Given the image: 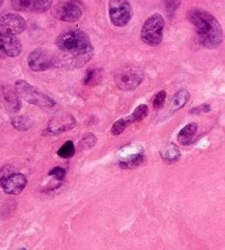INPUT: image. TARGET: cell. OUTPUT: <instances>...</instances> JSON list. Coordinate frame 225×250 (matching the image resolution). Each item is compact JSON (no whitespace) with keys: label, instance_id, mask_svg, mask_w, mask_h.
I'll use <instances>...</instances> for the list:
<instances>
[{"label":"cell","instance_id":"6da1fadb","mask_svg":"<svg viewBox=\"0 0 225 250\" xmlns=\"http://www.w3.org/2000/svg\"><path fill=\"white\" fill-rule=\"evenodd\" d=\"M56 46L61 56L55 62L66 68L84 66L93 54V46L89 37L78 29L65 31L58 35Z\"/></svg>","mask_w":225,"mask_h":250},{"label":"cell","instance_id":"7a4b0ae2","mask_svg":"<svg viewBox=\"0 0 225 250\" xmlns=\"http://www.w3.org/2000/svg\"><path fill=\"white\" fill-rule=\"evenodd\" d=\"M188 19L195 25L202 45L206 48H217L223 41V30L213 15L200 9H192L188 13Z\"/></svg>","mask_w":225,"mask_h":250},{"label":"cell","instance_id":"3957f363","mask_svg":"<svg viewBox=\"0 0 225 250\" xmlns=\"http://www.w3.org/2000/svg\"><path fill=\"white\" fill-rule=\"evenodd\" d=\"M16 90L22 99L29 104L39 106L42 110H51L55 106V102L48 96L44 95L29 83L19 80L16 83Z\"/></svg>","mask_w":225,"mask_h":250},{"label":"cell","instance_id":"277c9868","mask_svg":"<svg viewBox=\"0 0 225 250\" xmlns=\"http://www.w3.org/2000/svg\"><path fill=\"white\" fill-rule=\"evenodd\" d=\"M165 20L158 13L148 18L141 31L142 41L151 46H158L163 41Z\"/></svg>","mask_w":225,"mask_h":250},{"label":"cell","instance_id":"5b68a950","mask_svg":"<svg viewBox=\"0 0 225 250\" xmlns=\"http://www.w3.org/2000/svg\"><path fill=\"white\" fill-rule=\"evenodd\" d=\"M109 17L112 24L119 28L127 25L133 17L129 0H109Z\"/></svg>","mask_w":225,"mask_h":250},{"label":"cell","instance_id":"8992f818","mask_svg":"<svg viewBox=\"0 0 225 250\" xmlns=\"http://www.w3.org/2000/svg\"><path fill=\"white\" fill-rule=\"evenodd\" d=\"M114 82L121 90H135L143 82V74L139 68L134 67H124L116 73Z\"/></svg>","mask_w":225,"mask_h":250},{"label":"cell","instance_id":"52a82bcc","mask_svg":"<svg viewBox=\"0 0 225 250\" xmlns=\"http://www.w3.org/2000/svg\"><path fill=\"white\" fill-rule=\"evenodd\" d=\"M53 15L57 20L64 22H75L80 19L83 10L76 0L60 2L53 9Z\"/></svg>","mask_w":225,"mask_h":250},{"label":"cell","instance_id":"ba28073f","mask_svg":"<svg viewBox=\"0 0 225 250\" xmlns=\"http://www.w3.org/2000/svg\"><path fill=\"white\" fill-rule=\"evenodd\" d=\"M143 147L137 144H130L120 150V167L131 169L137 167L144 162Z\"/></svg>","mask_w":225,"mask_h":250},{"label":"cell","instance_id":"9c48e42d","mask_svg":"<svg viewBox=\"0 0 225 250\" xmlns=\"http://www.w3.org/2000/svg\"><path fill=\"white\" fill-rule=\"evenodd\" d=\"M26 29V22L18 15H4L0 20V33L6 35H17Z\"/></svg>","mask_w":225,"mask_h":250},{"label":"cell","instance_id":"30bf717a","mask_svg":"<svg viewBox=\"0 0 225 250\" xmlns=\"http://www.w3.org/2000/svg\"><path fill=\"white\" fill-rule=\"evenodd\" d=\"M28 64L33 71L40 73V71H45L52 68L54 66V59L46 51L42 50V48H37L29 54Z\"/></svg>","mask_w":225,"mask_h":250},{"label":"cell","instance_id":"8fae6325","mask_svg":"<svg viewBox=\"0 0 225 250\" xmlns=\"http://www.w3.org/2000/svg\"><path fill=\"white\" fill-rule=\"evenodd\" d=\"M0 185H1L4 193L9 195H17L23 191L25 186L28 185V180L22 173H10L8 176L1 177Z\"/></svg>","mask_w":225,"mask_h":250},{"label":"cell","instance_id":"7c38bea8","mask_svg":"<svg viewBox=\"0 0 225 250\" xmlns=\"http://www.w3.org/2000/svg\"><path fill=\"white\" fill-rule=\"evenodd\" d=\"M13 9L22 12L43 13L52 6V0H11Z\"/></svg>","mask_w":225,"mask_h":250},{"label":"cell","instance_id":"4fadbf2b","mask_svg":"<svg viewBox=\"0 0 225 250\" xmlns=\"http://www.w3.org/2000/svg\"><path fill=\"white\" fill-rule=\"evenodd\" d=\"M76 121L74 117L69 113H60L54 117L47 125V132L57 135V134L64 133L75 126Z\"/></svg>","mask_w":225,"mask_h":250},{"label":"cell","instance_id":"5bb4252c","mask_svg":"<svg viewBox=\"0 0 225 250\" xmlns=\"http://www.w3.org/2000/svg\"><path fill=\"white\" fill-rule=\"evenodd\" d=\"M0 47L1 52L8 57H17L22 52L21 43L15 35H0Z\"/></svg>","mask_w":225,"mask_h":250},{"label":"cell","instance_id":"9a60e30c","mask_svg":"<svg viewBox=\"0 0 225 250\" xmlns=\"http://www.w3.org/2000/svg\"><path fill=\"white\" fill-rule=\"evenodd\" d=\"M20 96L18 95L17 90L13 91L11 88L9 87H2V99L6 109L11 113H16L21 108L20 102Z\"/></svg>","mask_w":225,"mask_h":250},{"label":"cell","instance_id":"2e32d148","mask_svg":"<svg viewBox=\"0 0 225 250\" xmlns=\"http://www.w3.org/2000/svg\"><path fill=\"white\" fill-rule=\"evenodd\" d=\"M198 131V125L196 123H190L181 128V131L179 132L177 140L181 145H190L193 142V138H195L196 134Z\"/></svg>","mask_w":225,"mask_h":250},{"label":"cell","instance_id":"e0dca14e","mask_svg":"<svg viewBox=\"0 0 225 250\" xmlns=\"http://www.w3.org/2000/svg\"><path fill=\"white\" fill-rule=\"evenodd\" d=\"M189 98H190V93H189L188 90H186V89L179 90L176 95L173 97L172 104H170V108H172L173 112L183 108L184 104L188 102Z\"/></svg>","mask_w":225,"mask_h":250},{"label":"cell","instance_id":"ac0fdd59","mask_svg":"<svg viewBox=\"0 0 225 250\" xmlns=\"http://www.w3.org/2000/svg\"><path fill=\"white\" fill-rule=\"evenodd\" d=\"M160 156H161V158L166 160V162L174 163V162H177V160L179 159L180 151L176 145L169 144L161 148Z\"/></svg>","mask_w":225,"mask_h":250},{"label":"cell","instance_id":"d6986e66","mask_svg":"<svg viewBox=\"0 0 225 250\" xmlns=\"http://www.w3.org/2000/svg\"><path fill=\"white\" fill-rule=\"evenodd\" d=\"M102 77L101 70L98 68H90L86 71V75L84 77V83L86 86H96L100 83Z\"/></svg>","mask_w":225,"mask_h":250},{"label":"cell","instance_id":"ffe728a7","mask_svg":"<svg viewBox=\"0 0 225 250\" xmlns=\"http://www.w3.org/2000/svg\"><path fill=\"white\" fill-rule=\"evenodd\" d=\"M133 123H134V121H133L131 115H130V117H127V118L120 119L113 125H112L111 133L113 134L114 136H119L125 131V129H127L128 126H130V125L133 124Z\"/></svg>","mask_w":225,"mask_h":250},{"label":"cell","instance_id":"44dd1931","mask_svg":"<svg viewBox=\"0 0 225 250\" xmlns=\"http://www.w3.org/2000/svg\"><path fill=\"white\" fill-rule=\"evenodd\" d=\"M11 123L13 125V127L21 132L28 131V129L32 126V122H31V120L28 118H24V117L13 118Z\"/></svg>","mask_w":225,"mask_h":250},{"label":"cell","instance_id":"7402d4cb","mask_svg":"<svg viewBox=\"0 0 225 250\" xmlns=\"http://www.w3.org/2000/svg\"><path fill=\"white\" fill-rule=\"evenodd\" d=\"M75 145L71 141H67L57 151V155L62 158H71L75 155Z\"/></svg>","mask_w":225,"mask_h":250},{"label":"cell","instance_id":"603a6c76","mask_svg":"<svg viewBox=\"0 0 225 250\" xmlns=\"http://www.w3.org/2000/svg\"><path fill=\"white\" fill-rule=\"evenodd\" d=\"M147 113H148L147 105L141 104V105H138L137 108L134 110V112L132 113L131 117H132V119H133L134 123H136V122L142 121V120L146 117Z\"/></svg>","mask_w":225,"mask_h":250},{"label":"cell","instance_id":"cb8c5ba5","mask_svg":"<svg viewBox=\"0 0 225 250\" xmlns=\"http://www.w3.org/2000/svg\"><path fill=\"white\" fill-rule=\"evenodd\" d=\"M96 142L97 138L94 137V135H92V134H87V135H85L83 137L82 142H80V147H82L83 149H89L96 144Z\"/></svg>","mask_w":225,"mask_h":250},{"label":"cell","instance_id":"d4e9b609","mask_svg":"<svg viewBox=\"0 0 225 250\" xmlns=\"http://www.w3.org/2000/svg\"><path fill=\"white\" fill-rule=\"evenodd\" d=\"M165 100H166V92L164 90H161L155 96L154 100H153V105H154L155 109H160L161 106L164 105Z\"/></svg>","mask_w":225,"mask_h":250},{"label":"cell","instance_id":"484cf974","mask_svg":"<svg viewBox=\"0 0 225 250\" xmlns=\"http://www.w3.org/2000/svg\"><path fill=\"white\" fill-rule=\"evenodd\" d=\"M180 4V0H164V7L169 13L175 12Z\"/></svg>","mask_w":225,"mask_h":250},{"label":"cell","instance_id":"4316f807","mask_svg":"<svg viewBox=\"0 0 225 250\" xmlns=\"http://www.w3.org/2000/svg\"><path fill=\"white\" fill-rule=\"evenodd\" d=\"M48 175L54 177L56 180L60 181V180H63L65 178L66 170H65L64 168H62V167H55V168H53L51 171H49Z\"/></svg>","mask_w":225,"mask_h":250},{"label":"cell","instance_id":"83f0119b","mask_svg":"<svg viewBox=\"0 0 225 250\" xmlns=\"http://www.w3.org/2000/svg\"><path fill=\"white\" fill-rule=\"evenodd\" d=\"M210 110H211L210 105L205 104H202V105L197 106V108H195V109H192V110L190 111V113H191V114H201V113L209 112Z\"/></svg>","mask_w":225,"mask_h":250},{"label":"cell","instance_id":"f1b7e54d","mask_svg":"<svg viewBox=\"0 0 225 250\" xmlns=\"http://www.w3.org/2000/svg\"><path fill=\"white\" fill-rule=\"evenodd\" d=\"M21 250H26V249H25V248H22V249H21Z\"/></svg>","mask_w":225,"mask_h":250}]
</instances>
